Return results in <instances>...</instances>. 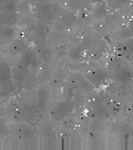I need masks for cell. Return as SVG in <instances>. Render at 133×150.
I'll return each instance as SVG.
<instances>
[{
  "label": "cell",
  "mask_w": 133,
  "mask_h": 150,
  "mask_svg": "<svg viewBox=\"0 0 133 150\" xmlns=\"http://www.w3.org/2000/svg\"><path fill=\"white\" fill-rule=\"evenodd\" d=\"M107 13V9H105V5H101V6H96V9H95V16L98 18H102L104 15Z\"/></svg>",
  "instance_id": "obj_3"
},
{
  "label": "cell",
  "mask_w": 133,
  "mask_h": 150,
  "mask_svg": "<svg viewBox=\"0 0 133 150\" xmlns=\"http://www.w3.org/2000/svg\"><path fill=\"white\" fill-rule=\"evenodd\" d=\"M105 78H107V74H105V72H102V71H99V72H96L95 75H92V81L99 83V84H101Z\"/></svg>",
  "instance_id": "obj_1"
},
{
  "label": "cell",
  "mask_w": 133,
  "mask_h": 150,
  "mask_svg": "<svg viewBox=\"0 0 133 150\" xmlns=\"http://www.w3.org/2000/svg\"><path fill=\"white\" fill-rule=\"evenodd\" d=\"M115 78H118V81H127V80H130V72L129 71H120L117 75H115Z\"/></svg>",
  "instance_id": "obj_2"
},
{
  "label": "cell",
  "mask_w": 133,
  "mask_h": 150,
  "mask_svg": "<svg viewBox=\"0 0 133 150\" xmlns=\"http://www.w3.org/2000/svg\"><path fill=\"white\" fill-rule=\"evenodd\" d=\"M70 56H71V59H77V60H79V59L82 57L80 49H77V50H76V49H73V50L70 52Z\"/></svg>",
  "instance_id": "obj_4"
}]
</instances>
